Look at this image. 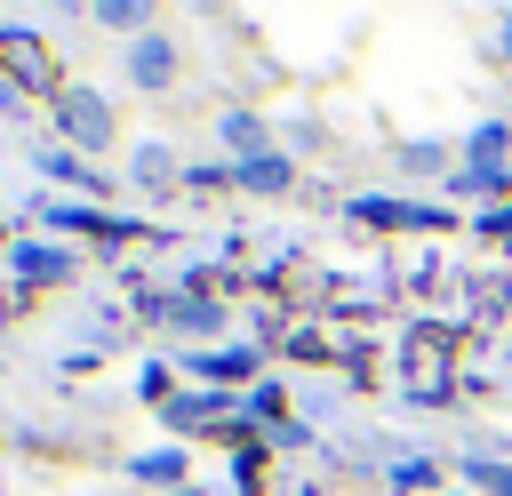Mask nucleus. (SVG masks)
Listing matches in <instances>:
<instances>
[{"label":"nucleus","instance_id":"f03ea898","mask_svg":"<svg viewBox=\"0 0 512 496\" xmlns=\"http://www.w3.org/2000/svg\"><path fill=\"white\" fill-rule=\"evenodd\" d=\"M72 128H80V136H104V112H96L88 96H72Z\"/></svg>","mask_w":512,"mask_h":496},{"label":"nucleus","instance_id":"f257e3e1","mask_svg":"<svg viewBox=\"0 0 512 496\" xmlns=\"http://www.w3.org/2000/svg\"><path fill=\"white\" fill-rule=\"evenodd\" d=\"M136 72H144V80H160V72H168V48H160V40H144V48H136Z\"/></svg>","mask_w":512,"mask_h":496},{"label":"nucleus","instance_id":"7ed1b4c3","mask_svg":"<svg viewBox=\"0 0 512 496\" xmlns=\"http://www.w3.org/2000/svg\"><path fill=\"white\" fill-rule=\"evenodd\" d=\"M472 480H480V488H496V496H512V472H504V464H472Z\"/></svg>","mask_w":512,"mask_h":496}]
</instances>
